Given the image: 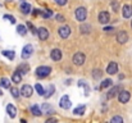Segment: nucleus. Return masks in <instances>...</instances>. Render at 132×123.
I'll return each mask as SVG.
<instances>
[{"label":"nucleus","instance_id":"f257e3e1","mask_svg":"<svg viewBox=\"0 0 132 123\" xmlns=\"http://www.w3.org/2000/svg\"><path fill=\"white\" fill-rule=\"evenodd\" d=\"M50 72H51V68H50V67H46V65L39 67V68L36 69V75H37V77H40V78L47 77V76L50 75Z\"/></svg>","mask_w":132,"mask_h":123},{"label":"nucleus","instance_id":"f03ea898","mask_svg":"<svg viewBox=\"0 0 132 123\" xmlns=\"http://www.w3.org/2000/svg\"><path fill=\"white\" fill-rule=\"evenodd\" d=\"M86 17H87V10H86V8L81 6V8H77V9H76V18H77V21L84 22V21L86 19Z\"/></svg>","mask_w":132,"mask_h":123},{"label":"nucleus","instance_id":"7ed1b4c3","mask_svg":"<svg viewBox=\"0 0 132 123\" xmlns=\"http://www.w3.org/2000/svg\"><path fill=\"white\" fill-rule=\"evenodd\" d=\"M32 53H34V46H32L31 44H27V45L23 47V50H22V58H23V59H28V58L32 55Z\"/></svg>","mask_w":132,"mask_h":123},{"label":"nucleus","instance_id":"20e7f679","mask_svg":"<svg viewBox=\"0 0 132 123\" xmlns=\"http://www.w3.org/2000/svg\"><path fill=\"white\" fill-rule=\"evenodd\" d=\"M59 105H60L63 109H69V108H71V105H72L69 96H68V95L62 96V99H60V101H59Z\"/></svg>","mask_w":132,"mask_h":123},{"label":"nucleus","instance_id":"39448f33","mask_svg":"<svg viewBox=\"0 0 132 123\" xmlns=\"http://www.w3.org/2000/svg\"><path fill=\"white\" fill-rule=\"evenodd\" d=\"M34 92V88L30 86V85H23L22 88H21V95L24 96V97H30Z\"/></svg>","mask_w":132,"mask_h":123},{"label":"nucleus","instance_id":"423d86ee","mask_svg":"<svg viewBox=\"0 0 132 123\" xmlns=\"http://www.w3.org/2000/svg\"><path fill=\"white\" fill-rule=\"evenodd\" d=\"M130 97H131V95H130V92L126 91V90H122V91H119V94H118V99H119V101L123 103V104L128 103Z\"/></svg>","mask_w":132,"mask_h":123},{"label":"nucleus","instance_id":"0eeeda50","mask_svg":"<svg viewBox=\"0 0 132 123\" xmlns=\"http://www.w3.org/2000/svg\"><path fill=\"white\" fill-rule=\"evenodd\" d=\"M73 63H75L76 65H82V64L85 63V54H82V53L75 54V56H73Z\"/></svg>","mask_w":132,"mask_h":123},{"label":"nucleus","instance_id":"6e6552de","mask_svg":"<svg viewBox=\"0 0 132 123\" xmlns=\"http://www.w3.org/2000/svg\"><path fill=\"white\" fill-rule=\"evenodd\" d=\"M58 32H59V36H60V37L67 39V37L71 35V27H69V26H63V27L59 28Z\"/></svg>","mask_w":132,"mask_h":123},{"label":"nucleus","instance_id":"1a4fd4ad","mask_svg":"<svg viewBox=\"0 0 132 123\" xmlns=\"http://www.w3.org/2000/svg\"><path fill=\"white\" fill-rule=\"evenodd\" d=\"M117 41H118L119 44L127 42V41H128V35H127V32H126V31H119V32L117 34Z\"/></svg>","mask_w":132,"mask_h":123},{"label":"nucleus","instance_id":"9d476101","mask_svg":"<svg viewBox=\"0 0 132 123\" xmlns=\"http://www.w3.org/2000/svg\"><path fill=\"white\" fill-rule=\"evenodd\" d=\"M97 18H99V22H100V23H103V24L108 23V22H109V19H110V17H109V13H108V12H100Z\"/></svg>","mask_w":132,"mask_h":123},{"label":"nucleus","instance_id":"9b49d317","mask_svg":"<svg viewBox=\"0 0 132 123\" xmlns=\"http://www.w3.org/2000/svg\"><path fill=\"white\" fill-rule=\"evenodd\" d=\"M50 56H51V59H53V60L59 62V60L62 59V51H60L59 49H53V50H51V53H50Z\"/></svg>","mask_w":132,"mask_h":123},{"label":"nucleus","instance_id":"f8f14e48","mask_svg":"<svg viewBox=\"0 0 132 123\" xmlns=\"http://www.w3.org/2000/svg\"><path fill=\"white\" fill-rule=\"evenodd\" d=\"M118 72V64L116 63V62H112L109 65H108V68H106V73H109V75H116Z\"/></svg>","mask_w":132,"mask_h":123},{"label":"nucleus","instance_id":"ddd939ff","mask_svg":"<svg viewBox=\"0 0 132 123\" xmlns=\"http://www.w3.org/2000/svg\"><path fill=\"white\" fill-rule=\"evenodd\" d=\"M37 35H39V39L40 40H46L49 37V31L45 28V27H40L37 30Z\"/></svg>","mask_w":132,"mask_h":123},{"label":"nucleus","instance_id":"4468645a","mask_svg":"<svg viewBox=\"0 0 132 123\" xmlns=\"http://www.w3.org/2000/svg\"><path fill=\"white\" fill-rule=\"evenodd\" d=\"M6 113L9 114L10 118H14V117L17 116V109H15V106H14L13 104H8V105H6Z\"/></svg>","mask_w":132,"mask_h":123},{"label":"nucleus","instance_id":"2eb2a0df","mask_svg":"<svg viewBox=\"0 0 132 123\" xmlns=\"http://www.w3.org/2000/svg\"><path fill=\"white\" fill-rule=\"evenodd\" d=\"M122 13H123V17H125V18H131L132 17V5H125L123 9H122Z\"/></svg>","mask_w":132,"mask_h":123},{"label":"nucleus","instance_id":"dca6fc26","mask_svg":"<svg viewBox=\"0 0 132 123\" xmlns=\"http://www.w3.org/2000/svg\"><path fill=\"white\" fill-rule=\"evenodd\" d=\"M17 71L21 73V75H26L28 71H30V65L28 64H26V63H23V64H21V65H18V68H17Z\"/></svg>","mask_w":132,"mask_h":123},{"label":"nucleus","instance_id":"f3484780","mask_svg":"<svg viewBox=\"0 0 132 123\" xmlns=\"http://www.w3.org/2000/svg\"><path fill=\"white\" fill-rule=\"evenodd\" d=\"M119 91H121V87H119V86H114V87H113V88L108 92L106 97H108V99H112V97H114V96H116Z\"/></svg>","mask_w":132,"mask_h":123},{"label":"nucleus","instance_id":"a211bd4d","mask_svg":"<svg viewBox=\"0 0 132 123\" xmlns=\"http://www.w3.org/2000/svg\"><path fill=\"white\" fill-rule=\"evenodd\" d=\"M21 12H22L23 14L31 13V5H30L28 3H22V4H21Z\"/></svg>","mask_w":132,"mask_h":123},{"label":"nucleus","instance_id":"6ab92c4d","mask_svg":"<svg viewBox=\"0 0 132 123\" xmlns=\"http://www.w3.org/2000/svg\"><path fill=\"white\" fill-rule=\"evenodd\" d=\"M54 91H55V87H54L53 85H50V86L47 87V90H46V91L44 92V95H43V96H44L45 99H49V97H50V96L54 94Z\"/></svg>","mask_w":132,"mask_h":123},{"label":"nucleus","instance_id":"aec40b11","mask_svg":"<svg viewBox=\"0 0 132 123\" xmlns=\"http://www.w3.org/2000/svg\"><path fill=\"white\" fill-rule=\"evenodd\" d=\"M1 54H3L4 56H6L9 60H13V59H14V56H15L14 51H12V50H3V51H1Z\"/></svg>","mask_w":132,"mask_h":123},{"label":"nucleus","instance_id":"412c9836","mask_svg":"<svg viewBox=\"0 0 132 123\" xmlns=\"http://www.w3.org/2000/svg\"><path fill=\"white\" fill-rule=\"evenodd\" d=\"M12 81L14 82V83H19V82L22 81V75L17 71V72H14L13 73V76H12Z\"/></svg>","mask_w":132,"mask_h":123},{"label":"nucleus","instance_id":"4be33fe9","mask_svg":"<svg viewBox=\"0 0 132 123\" xmlns=\"http://www.w3.org/2000/svg\"><path fill=\"white\" fill-rule=\"evenodd\" d=\"M31 112H32V114L36 116V117L43 114V110L39 108V105H32V106H31Z\"/></svg>","mask_w":132,"mask_h":123},{"label":"nucleus","instance_id":"5701e85b","mask_svg":"<svg viewBox=\"0 0 132 123\" xmlns=\"http://www.w3.org/2000/svg\"><path fill=\"white\" fill-rule=\"evenodd\" d=\"M85 110H86V106H85V105H80V106H77V108L73 110V113H75L76 116H82V114L85 113Z\"/></svg>","mask_w":132,"mask_h":123},{"label":"nucleus","instance_id":"b1692460","mask_svg":"<svg viewBox=\"0 0 132 123\" xmlns=\"http://www.w3.org/2000/svg\"><path fill=\"white\" fill-rule=\"evenodd\" d=\"M0 86H1L3 88H10V81H9L8 78L3 77V78L0 80Z\"/></svg>","mask_w":132,"mask_h":123},{"label":"nucleus","instance_id":"393cba45","mask_svg":"<svg viewBox=\"0 0 132 123\" xmlns=\"http://www.w3.org/2000/svg\"><path fill=\"white\" fill-rule=\"evenodd\" d=\"M17 32H18L21 36H24V35L27 34V30H26V27H24L23 24H18V26H17Z\"/></svg>","mask_w":132,"mask_h":123},{"label":"nucleus","instance_id":"a878e982","mask_svg":"<svg viewBox=\"0 0 132 123\" xmlns=\"http://www.w3.org/2000/svg\"><path fill=\"white\" fill-rule=\"evenodd\" d=\"M78 86H82V87L85 88V96H88V94H90V87H88L87 83L85 81H80L78 82Z\"/></svg>","mask_w":132,"mask_h":123},{"label":"nucleus","instance_id":"bb28decb","mask_svg":"<svg viewBox=\"0 0 132 123\" xmlns=\"http://www.w3.org/2000/svg\"><path fill=\"white\" fill-rule=\"evenodd\" d=\"M40 14H41L44 18H50V17L53 15V12H51L50 9H46V10H41Z\"/></svg>","mask_w":132,"mask_h":123},{"label":"nucleus","instance_id":"cd10ccee","mask_svg":"<svg viewBox=\"0 0 132 123\" xmlns=\"http://www.w3.org/2000/svg\"><path fill=\"white\" fill-rule=\"evenodd\" d=\"M10 92H12V96L15 97V99H18L19 95H21V91H18V88H15V87H12L10 88Z\"/></svg>","mask_w":132,"mask_h":123},{"label":"nucleus","instance_id":"c85d7f7f","mask_svg":"<svg viewBox=\"0 0 132 123\" xmlns=\"http://www.w3.org/2000/svg\"><path fill=\"white\" fill-rule=\"evenodd\" d=\"M35 90L37 91V94H39V95H41V96L44 95L45 90H44V88H43V86H41L40 83H36V85H35Z\"/></svg>","mask_w":132,"mask_h":123},{"label":"nucleus","instance_id":"c756f323","mask_svg":"<svg viewBox=\"0 0 132 123\" xmlns=\"http://www.w3.org/2000/svg\"><path fill=\"white\" fill-rule=\"evenodd\" d=\"M101 71L100 69H94V72H92V77L95 78V80H99V78H101Z\"/></svg>","mask_w":132,"mask_h":123},{"label":"nucleus","instance_id":"7c9ffc66","mask_svg":"<svg viewBox=\"0 0 132 123\" xmlns=\"http://www.w3.org/2000/svg\"><path fill=\"white\" fill-rule=\"evenodd\" d=\"M90 30H91V27H90L88 24H82V26L80 27V31H81L82 34H88Z\"/></svg>","mask_w":132,"mask_h":123},{"label":"nucleus","instance_id":"2f4dec72","mask_svg":"<svg viewBox=\"0 0 132 123\" xmlns=\"http://www.w3.org/2000/svg\"><path fill=\"white\" fill-rule=\"evenodd\" d=\"M112 80H104L103 83L100 85V88H106V87H109V86H112Z\"/></svg>","mask_w":132,"mask_h":123},{"label":"nucleus","instance_id":"473e14b6","mask_svg":"<svg viewBox=\"0 0 132 123\" xmlns=\"http://www.w3.org/2000/svg\"><path fill=\"white\" fill-rule=\"evenodd\" d=\"M4 19H8V21H9L10 23H13V24L15 23V18H14L13 15H10V14H5V15H4Z\"/></svg>","mask_w":132,"mask_h":123},{"label":"nucleus","instance_id":"72a5a7b5","mask_svg":"<svg viewBox=\"0 0 132 123\" xmlns=\"http://www.w3.org/2000/svg\"><path fill=\"white\" fill-rule=\"evenodd\" d=\"M43 110H44V112H53V108H51L50 105H47V104H44V105H43Z\"/></svg>","mask_w":132,"mask_h":123},{"label":"nucleus","instance_id":"f704fd0d","mask_svg":"<svg viewBox=\"0 0 132 123\" xmlns=\"http://www.w3.org/2000/svg\"><path fill=\"white\" fill-rule=\"evenodd\" d=\"M122 118L121 117H114V118H112V123H122Z\"/></svg>","mask_w":132,"mask_h":123},{"label":"nucleus","instance_id":"c9c22d12","mask_svg":"<svg viewBox=\"0 0 132 123\" xmlns=\"http://www.w3.org/2000/svg\"><path fill=\"white\" fill-rule=\"evenodd\" d=\"M56 21H58V22H65V18H64L62 14H58V15H56Z\"/></svg>","mask_w":132,"mask_h":123},{"label":"nucleus","instance_id":"e433bc0d","mask_svg":"<svg viewBox=\"0 0 132 123\" xmlns=\"http://www.w3.org/2000/svg\"><path fill=\"white\" fill-rule=\"evenodd\" d=\"M112 5H113V10H114V12H118V3H117V1H113Z\"/></svg>","mask_w":132,"mask_h":123},{"label":"nucleus","instance_id":"4c0bfd02","mask_svg":"<svg viewBox=\"0 0 132 123\" xmlns=\"http://www.w3.org/2000/svg\"><path fill=\"white\" fill-rule=\"evenodd\" d=\"M55 3L58 5H65L67 4V0H55Z\"/></svg>","mask_w":132,"mask_h":123},{"label":"nucleus","instance_id":"58836bf2","mask_svg":"<svg viewBox=\"0 0 132 123\" xmlns=\"http://www.w3.org/2000/svg\"><path fill=\"white\" fill-rule=\"evenodd\" d=\"M104 31H105V32H113V31H114V28H113V27H105V28H104Z\"/></svg>","mask_w":132,"mask_h":123},{"label":"nucleus","instance_id":"ea45409f","mask_svg":"<svg viewBox=\"0 0 132 123\" xmlns=\"http://www.w3.org/2000/svg\"><path fill=\"white\" fill-rule=\"evenodd\" d=\"M56 121H58V119H56V118H49V119H47V121H46V122L49 123V122H56Z\"/></svg>","mask_w":132,"mask_h":123},{"label":"nucleus","instance_id":"a19ab883","mask_svg":"<svg viewBox=\"0 0 132 123\" xmlns=\"http://www.w3.org/2000/svg\"><path fill=\"white\" fill-rule=\"evenodd\" d=\"M1 95H3V92H1V90H0V96H1Z\"/></svg>","mask_w":132,"mask_h":123},{"label":"nucleus","instance_id":"79ce46f5","mask_svg":"<svg viewBox=\"0 0 132 123\" xmlns=\"http://www.w3.org/2000/svg\"><path fill=\"white\" fill-rule=\"evenodd\" d=\"M6 1H12V0H6Z\"/></svg>","mask_w":132,"mask_h":123}]
</instances>
